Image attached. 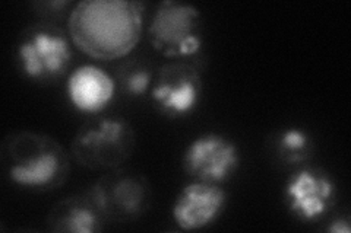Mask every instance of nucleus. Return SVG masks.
I'll return each instance as SVG.
<instances>
[{"mask_svg": "<svg viewBox=\"0 0 351 233\" xmlns=\"http://www.w3.org/2000/svg\"><path fill=\"white\" fill-rule=\"evenodd\" d=\"M145 3L138 0H82L69 12L72 42L88 57L112 61L134 51L142 38Z\"/></svg>", "mask_w": 351, "mask_h": 233, "instance_id": "nucleus-1", "label": "nucleus"}, {"mask_svg": "<svg viewBox=\"0 0 351 233\" xmlns=\"http://www.w3.org/2000/svg\"><path fill=\"white\" fill-rule=\"evenodd\" d=\"M66 94L73 108L84 114H100L113 101L116 81L104 69L82 64L72 70L66 82Z\"/></svg>", "mask_w": 351, "mask_h": 233, "instance_id": "nucleus-11", "label": "nucleus"}, {"mask_svg": "<svg viewBox=\"0 0 351 233\" xmlns=\"http://www.w3.org/2000/svg\"><path fill=\"white\" fill-rule=\"evenodd\" d=\"M16 61L27 79L44 85L58 82L73 61L69 32L50 20L27 27L18 40Z\"/></svg>", "mask_w": 351, "mask_h": 233, "instance_id": "nucleus-4", "label": "nucleus"}, {"mask_svg": "<svg viewBox=\"0 0 351 233\" xmlns=\"http://www.w3.org/2000/svg\"><path fill=\"white\" fill-rule=\"evenodd\" d=\"M135 146V130L128 120L101 115L88 120L76 131L71 143V154L86 169L108 172L123 168Z\"/></svg>", "mask_w": 351, "mask_h": 233, "instance_id": "nucleus-3", "label": "nucleus"}, {"mask_svg": "<svg viewBox=\"0 0 351 233\" xmlns=\"http://www.w3.org/2000/svg\"><path fill=\"white\" fill-rule=\"evenodd\" d=\"M337 187L329 174L319 168L295 171L284 185L290 212L303 221L321 219L335 203Z\"/></svg>", "mask_w": 351, "mask_h": 233, "instance_id": "nucleus-9", "label": "nucleus"}, {"mask_svg": "<svg viewBox=\"0 0 351 233\" xmlns=\"http://www.w3.org/2000/svg\"><path fill=\"white\" fill-rule=\"evenodd\" d=\"M182 165L193 181L219 184L236 174L240 165L237 144L224 135L205 133L195 137L183 152Z\"/></svg>", "mask_w": 351, "mask_h": 233, "instance_id": "nucleus-8", "label": "nucleus"}, {"mask_svg": "<svg viewBox=\"0 0 351 233\" xmlns=\"http://www.w3.org/2000/svg\"><path fill=\"white\" fill-rule=\"evenodd\" d=\"M6 178L36 193L60 188L71 175V154L56 139L32 130L12 131L0 146Z\"/></svg>", "mask_w": 351, "mask_h": 233, "instance_id": "nucleus-2", "label": "nucleus"}, {"mask_svg": "<svg viewBox=\"0 0 351 233\" xmlns=\"http://www.w3.org/2000/svg\"><path fill=\"white\" fill-rule=\"evenodd\" d=\"M202 90L199 69L193 63L180 60L161 66L149 94L161 114L179 118L189 115L199 105Z\"/></svg>", "mask_w": 351, "mask_h": 233, "instance_id": "nucleus-7", "label": "nucleus"}, {"mask_svg": "<svg viewBox=\"0 0 351 233\" xmlns=\"http://www.w3.org/2000/svg\"><path fill=\"white\" fill-rule=\"evenodd\" d=\"M226 203L227 193L219 184L192 181L176 197L171 216L182 230L204 229L219 217Z\"/></svg>", "mask_w": 351, "mask_h": 233, "instance_id": "nucleus-10", "label": "nucleus"}, {"mask_svg": "<svg viewBox=\"0 0 351 233\" xmlns=\"http://www.w3.org/2000/svg\"><path fill=\"white\" fill-rule=\"evenodd\" d=\"M315 144L309 133L298 128H285L278 133L276 140V152L278 158L287 165H302L313 154Z\"/></svg>", "mask_w": 351, "mask_h": 233, "instance_id": "nucleus-13", "label": "nucleus"}, {"mask_svg": "<svg viewBox=\"0 0 351 233\" xmlns=\"http://www.w3.org/2000/svg\"><path fill=\"white\" fill-rule=\"evenodd\" d=\"M328 232L332 233H350L351 225H350V217L348 216H339L334 219L331 223L326 226Z\"/></svg>", "mask_w": 351, "mask_h": 233, "instance_id": "nucleus-15", "label": "nucleus"}, {"mask_svg": "<svg viewBox=\"0 0 351 233\" xmlns=\"http://www.w3.org/2000/svg\"><path fill=\"white\" fill-rule=\"evenodd\" d=\"M154 79L151 64L142 57L128 59L117 70V83L129 96H144L151 91Z\"/></svg>", "mask_w": 351, "mask_h": 233, "instance_id": "nucleus-14", "label": "nucleus"}, {"mask_svg": "<svg viewBox=\"0 0 351 233\" xmlns=\"http://www.w3.org/2000/svg\"><path fill=\"white\" fill-rule=\"evenodd\" d=\"M88 195L106 221L128 223L144 215L152 200V188L144 175L126 168L106 172Z\"/></svg>", "mask_w": 351, "mask_h": 233, "instance_id": "nucleus-5", "label": "nucleus"}, {"mask_svg": "<svg viewBox=\"0 0 351 233\" xmlns=\"http://www.w3.org/2000/svg\"><path fill=\"white\" fill-rule=\"evenodd\" d=\"M148 34L164 57H193L202 49L201 12L193 5L164 0L152 15Z\"/></svg>", "mask_w": 351, "mask_h": 233, "instance_id": "nucleus-6", "label": "nucleus"}, {"mask_svg": "<svg viewBox=\"0 0 351 233\" xmlns=\"http://www.w3.org/2000/svg\"><path fill=\"white\" fill-rule=\"evenodd\" d=\"M46 223L56 233H97L104 229L106 220L90 195L64 197L54 204Z\"/></svg>", "mask_w": 351, "mask_h": 233, "instance_id": "nucleus-12", "label": "nucleus"}]
</instances>
